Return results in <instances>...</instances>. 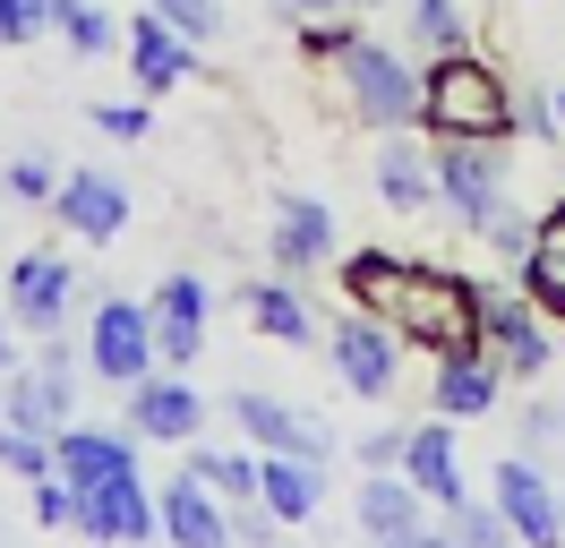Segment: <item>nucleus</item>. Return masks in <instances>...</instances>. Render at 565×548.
<instances>
[{"mask_svg":"<svg viewBox=\"0 0 565 548\" xmlns=\"http://www.w3.org/2000/svg\"><path fill=\"white\" fill-rule=\"evenodd\" d=\"M386 326L412 342V351H428V360H480V351H489V283L412 257V283H403V301L386 308Z\"/></svg>","mask_w":565,"mask_h":548,"instance_id":"f257e3e1","label":"nucleus"},{"mask_svg":"<svg viewBox=\"0 0 565 548\" xmlns=\"http://www.w3.org/2000/svg\"><path fill=\"white\" fill-rule=\"evenodd\" d=\"M420 129L505 146V137H514V86H505V68L480 61L471 43H462V52H437V61L420 68Z\"/></svg>","mask_w":565,"mask_h":548,"instance_id":"f03ea898","label":"nucleus"},{"mask_svg":"<svg viewBox=\"0 0 565 548\" xmlns=\"http://www.w3.org/2000/svg\"><path fill=\"white\" fill-rule=\"evenodd\" d=\"M334 86H343V112L360 129H420V68L403 52H386V43L360 34L352 52L334 61Z\"/></svg>","mask_w":565,"mask_h":548,"instance_id":"7ed1b4c3","label":"nucleus"},{"mask_svg":"<svg viewBox=\"0 0 565 548\" xmlns=\"http://www.w3.org/2000/svg\"><path fill=\"white\" fill-rule=\"evenodd\" d=\"M86 369L104 386H138L154 369V308L129 301V292L95 301V317H86Z\"/></svg>","mask_w":565,"mask_h":548,"instance_id":"20e7f679","label":"nucleus"},{"mask_svg":"<svg viewBox=\"0 0 565 548\" xmlns=\"http://www.w3.org/2000/svg\"><path fill=\"white\" fill-rule=\"evenodd\" d=\"M437 205H455L462 232H480L505 205V155L489 137H437Z\"/></svg>","mask_w":565,"mask_h":548,"instance_id":"39448f33","label":"nucleus"},{"mask_svg":"<svg viewBox=\"0 0 565 548\" xmlns=\"http://www.w3.org/2000/svg\"><path fill=\"white\" fill-rule=\"evenodd\" d=\"M0 308H9V326H18V335H61V326H70V308H77V266L61 257V249H26V257L9 266Z\"/></svg>","mask_w":565,"mask_h":548,"instance_id":"423d86ee","label":"nucleus"},{"mask_svg":"<svg viewBox=\"0 0 565 548\" xmlns=\"http://www.w3.org/2000/svg\"><path fill=\"white\" fill-rule=\"evenodd\" d=\"M77 531H86L95 548H146L154 531H163V506H154L146 472H120V479L77 488Z\"/></svg>","mask_w":565,"mask_h":548,"instance_id":"0eeeda50","label":"nucleus"},{"mask_svg":"<svg viewBox=\"0 0 565 548\" xmlns=\"http://www.w3.org/2000/svg\"><path fill=\"white\" fill-rule=\"evenodd\" d=\"M489 497H497V514L514 523V540H523V548H565V497H557V479L540 472L531 454H505V463H497Z\"/></svg>","mask_w":565,"mask_h":548,"instance_id":"6e6552de","label":"nucleus"},{"mask_svg":"<svg viewBox=\"0 0 565 548\" xmlns=\"http://www.w3.org/2000/svg\"><path fill=\"white\" fill-rule=\"evenodd\" d=\"M326 351H334V377H343V386H352L360 403H386L394 394V351H403V335H394L386 317H369V308H352V317H343V326H334V335H326Z\"/></svg>","mask_w":565,"mask_h":548,"instance_id":"1a4fd4ad","label":"nucleus"},{"mask_svg":"<svg viewBox=\"0 0 565 548\" xmlns=\"http://www.w3.org/2000/svg\"><path fill=\"white\" fill-rule=\"evenodd\" d=\"M146 308H154V360H163V369H189V360L206 351V326H214V283L206 274H163Z\"/></svg>","mask_w":565,"mask_h":548,"instance_id":"9d476101","label":"nucleus"},{"mask_svg":"<svg viewBox=\"0 0 565 548\" xmlns=\"http://www.w3.org/2000/svg\"><path fill=\"white\" fill-rule=\"evenodd\" d=\"M206 429V403H198V386L180 369H146L138 386H129V438H146V445H189Z\"/></svg>","mask_w":565,"mask_h":548,"instance_id":"9b49d317","label":"nucleus"},{"mask_svg":"<svg viewBox=\"0 0 565 548\" xmlns=\"http://www.w3.org/2000/svg\"><path fill=\"white\" fill-rule=\"evenodd\" d=\"M52 214H61V232H77L86 249H104V240L129 232V189H120L111 171H61Z\"/></svg>","mask_w":565,"mask_h":548,"instance_id":"f8f14e48","label":"nucleus"},{"mask_svg":"<svg viewBox=\"0 0 565 548\" xmlns=\"http://www.w3.org/2000/svg\"><path fill=\"white\" fill-rule=\"evenodd\" d=\"M232 420L248 429V445H257V454H300V463H326V454H334L326 420L275 403V394H257V386H248V394H232Z\"/></svg>","mask_w":565,"mask_h":548,"instance_id":"ddd939ff","label":"nucleus"},{"mask_svg":"<svg viewBox=\"0 0 565 548\" xmlns=\"http://www.w3.org/2000/svg\"><path fill=\"white\" fill-rule=\"evenodd\" d=\"M403 479L428 497V514H455L471 488H462V445L455 429H446V411L437 420H420V429H403Z\"/></svg>","mask_w":565,"mask_h":548,"instance_id":"4468645a","label":"nucleus"},{"mask_svg":"<svg viewBox=\"0 0 565 548\" xmlns=\"http://www.w3.org/2000/svg\"><path fill=\"white\" fill-rule=\"evenodd\" d=\"M489 360L505 377H523V386H531V377H548V369H557L548 317H540L531 301H497V292H489Z\"/></svg>","mask_w":565,"mask_h":548,"instance_id":"2eb2a0df","label":"nucleus"},{"mask_svg":"<svg viewBox=\"0 0 565 548\" xmlns=\"http://www.w3.org/2000/svg\"><path fill=\"white\" fill-rule=\"evenodd\" d=\"M120 52H129V77H138L146 95H163V86H189L198 77V43L180 27H163L154 9L146 18H120Z\"/></svg>","mask_w":565,"mask_h":548,"instance_id":"dca6fc26","label":"nucleus"},{"mask_svg":"<svg viewBox=\"0 0 565 548\" xmlns=\"http://www.w3.org/2000/svg\"><path fill=\"white\" fill-rule=\"evenodd\" d=\"M52 472L70 479V488L120 479V472H138V438H120V429H95V420H70V429H52Z\"/></svg>","mask_w":565,"mask_h":548,"instance_id":"f3484780","label":"nucleus"},{"mask_svg":"<svg viewBox=\"0 0 565 548\" xmlns=\"http://www.w3.org/2000/svg\"><path fill=\"white\" fill-rule=\"evenodd\" d=\"M154 506H163V540H172V548H232V506H223L198 472L163 479Z\"/></svg>","mask_w":565,"mask_h":548,"instance_id":"a211bd4d","label":"nucleus"},{"mask_svg":"<svg viewBox=\"0 0 565 548\" xmlns=\"http://www.w3.org/2000/svg\"><path fill=\"white\" fill-rule=\"evenodd\" d=\"M266 257H275V274H309L334 257V214H326L318 198H282L275 223H266Z\"/></svg>","mask_w":565,"mask_h":548,"instance_id":"6ab92c4d","label":"nucleus"},{"mask_svg":"<svg viewBox=\"0 0 565 548\" xmlns=\"http://www.w3.org/2000/svg\"><path fill=\"white\" fill-rule=\"evenodd\" d=\"M352 523H360V540L386 548V540H403V531H420V523H428V497H420L403 472H360Z\"/></svg>","mask_w":565,"mask_h":548,"instance_id":"aec40b11","label":"nucleus"},{"mask_svg":"<svg viewBox=\"0 0 565 548\" xmlns=\"http://www.w3.org/2000/svg\"><path fill=\"white\" fill-rule=\"evenodd\" d=\"M241 308H248V326L266 342H318V308L300 301V274H257V283H241Z\"/></svg>","mask_w":565,"mask_h":548,"instance_id":"412c9836","label":"nucleus"},{"mask_svg":"<svg viewBox=\"0 0 565 548\" xmlns=\"http://www.w3.org/2000/svg\"><path fill=\"white\" fill-rule=\"evenodd\" d=\"M523 301L548 317V326H565V198L531 223V249H523Z\"/></svg>","mask_w":565,"mask_h":548,"instance_id":"4be33fe9","label":"nucleus"},{"mask_svg":"<svg viewBox=\"0 0 565 548\" xmlns=\"http://www.w3.org/2000/svg\"><path fill=\"white\" fill-rule=\"evenodd\" d=\"M257 497L275 523H309L326 506V463H300V454H257Z\"/></svg>","mask_w":565,"mask_h":548,"instance_id":"5701e85b","label":"nucleus"},{"mask_svg":"<svg viewBox=\"0 0 565 548\" xmlns=\"http://www.w3.org/2000/svg\"><path fill=\"white\" fill-rule=\"evenodd\" d=\"M497 394H505V369H497L489 351L480 360H437V386H428V403L446 411V420H489Z\"/></svg>","mask_w":565,"mask_h":548,"instance_id":"b1692460","label":"nucleus"},{"mask_svg":"<svg viewBox=\"0 0 565 548\" xmlns=\"http://www.w3.org/2000/svg\"><path fill=\"white\" fill-rule=\"evenodd\" d=\"M377 198L403 205V214H420V205L437 198V155L394 129V146H377Z\"/></svg>","mask_w":565,"mask_h":548,"instance_id":"393cba45","label":"nucleus"},{"mask_svg":"<svg viewBox=\"0 0 565 548\" xmlns=\"http://www.w3.org/2000/svg\"><path fill=\"white\" fill-rule=\"evenodd\" d=\"M403 283H412V257H403V249H352V257H343V292H352V308H369V317H386V308L403 301Z\"/></svg>","mask_w":565,"mask_h":548,"instance_id":"a878e982","label":"nucleus"},{"mask_svg":"<svg viewBox=\"0 0 565 548\" xmlns=\"http://www.w3.org/2000/svg\"><path fill=\"white\" fill-rule=\"evenodd\" d=\"M189 472L206 479L223 506H248V497H257V463H248V454H232V445H198V438H189Z\"/></svg>","mask_w":565,"mask_h":548,"instance_id":"bb28decb","label":"nucleus"},{"mask_svg":"<svg viewBox=\"0 0 565 548\" xmlns=\"http://www.w3.org/2000/svg\"><path fill=\"white\" fill-rule=\"evenodd\" d=\"M52 34H61L70 52H86V61H95V52H111V43H120V18H111L104 0H52Z\"/></svg>","mask_w":565,"mask_h":548,"instance_id":"cd10ccee","label":"nucleus"},{"mask_svg":"<svg viewBox=\"0 0 565 548\" xmlns=\"http://www.w3.org/2000/svg\"><path fill=\"white\" fill-rule=\"evenodd\" d=\"M412 43H420L428 61H437V52H462V43H471V18H462L455 0H412Z\"/></svg>","mask_w":565,"mask_h":548,"instance_id":"c85d7f7f","label":"nucleus"},{"mask_svg":"<svg viewBox=\"0 0 565 548\" xmlns=\"http://www.w3.org/2000/svg\"><path fill=\"white\" fill-rule=\"evenodd\" d=\"M446 531H455V548H523V540H514V523L497 514V497H489V506L462 497V506L446 514Z\"/></svg>","mask_w":565,"mask_h":548,"instance_id":"c756f323","label":"nucleus"},{"mask_svg":"<svg viewBox=\"0 0 565 548\" xmlns=\"http://www.w3.org/2000/svg\"><path fill=\"white\" fill-rule=\"evenodd\" d=\"M352 43H360L352 9H334V18H300V52H309V61H343Z\"/></svg>","mask_w":565,"mask_h":548,"instance_id":"7c9ffc66","label":"nucleus"},{"mask_svg":"<svg viewBox=\"0 0 565 548\" xmlns=\"http://www.w3.org/2000/svg\"><path fill=\"white\" fill-rule=\"evenodd\" d=\"M146 9H154L163 27H180L189 43H214V34H223V0H146Z\"/></svg>","mask_w":565,"mask_h":548,"instance_id":"2f4dec72","label":"nucleus"},{"mask_svg":"<svg viewBox=\"0 0 565 548\" xmlns=\"http://www.w3.org/2000/svg\"><path fill=\"white\" fill-rule=\"evenodd\" d=\"M0 472L43 479V472H52V438H35V429H9V420H0Z\"/></svg>","mask_w":565,"mask_h":548,"instance_id":"473e14b6","label":"nucleus"},{"mask_svg":"<svg viewBox=\"0 0 565 548\" xmlns=\"http://www.w3.org/2000/svg\"><path fill=\"white\" fill-rule=\"evenodd\" d=\"M531 223H540V214H523V205L505 198V205H497V214H489V223H480L471 240H489L497 257H514V266H523V249H531Z\"/></svg>","mask_w":565,"mask_h":548,"instance_id":"72a5a7b5","label":"nucleus"},{"mask_svg":"<svg viewBox=\"0 0 565 548\" xmlns=\"http://www.w3.org/2000/svg\"><path fill=\"white\" fill-rule=\"evenodd\" d=\"M35 523H43V531H77V488L61 472L35 479Z\"/></svg>","mask_w":565,"mask_h":548,"instance_id":"f704fd0d","label":"nucleus"},{"mask_svg":"<svg viewBox=\"0 0 565 548\" xmlns=\"http://www.w3.org/2000/svg\"><path fill=\"white\" fill-rule=\"evenodd\" d=\"M52 34V0H0V43H35Z\"/></svg>","mask_w":565,"mask_h":548,"instance_id":"c9c22d12","label":"nucleus"},{"mask_svg":"<svg viewBox=\"0 0 565 548\" xmlns=\"http://www.w3.org/2000/svg\"><path fill=\"white\" fill-rule=\"evenodd\" d=\"M0 189H9V198H52V189H61V171L43 164V155H18V164L0 171Z\"/></svg>","mask_w":565,"mask_h":548,"instance_id":"e433bc0d","label":"nucleus"},{"mask_svg":"<svg viewBox=\"0 0 565 548\" xmlns=\"http://www.w3.org/2000/svg\"><path fill=\"white\" fill-rule=\"evenodd\" d=\"M95 129L120 137V146H138V137L154 129V112H146V103H95Z\"/></svg>","mask_w":565,"mask_h":548,"instance_id":"4c0bfd02","label":"nucleus"},{"mask_svg":"<svg viewBox=\"0 0 565 548\" xmlns=\"http://www.w3.org/2000/svg\"><path fill=\"white\" fill-rule=\"evenodd\" d=\"M557 445H565V411H557V403H540V411L523 420V454H531V463H548Z\"/></svg>","mask_w":565,"mask_h":548,"instance_id":"58836bf2","label":"nucleus"},{"mask_svg":"<svg viewBox=\"0 0 565 548\" xmlns=\"http://www.w3.org/2000/svg\"><path fill=\"white\" fill-rule=\"evenodd\" d=\"M275 514H266V497H248V506H232V540H248V548H275Z\"/></svg>","mask_w":565,"mask_h":548,"instance_id":"ea45409f","label":"nucleus"},{"mask_svg":"<svg viewBox=\"0 0 565 548\" xmlns=\"http://www.w3.org/2000/svg\"><path fill=\"white\" fill-rule=\"evenodd\" d=\"M360 472H403V429H377L360 445Z\"/></svg>","mask_w":565,"mask_h":548,"instance_id":"a19ab883","label":"nucleus"},{"mask_svg":"<svg viewBox=\"0 0 565 548\" xmlns=\"http://www.w3.org/2000/svg\"><path fill=\"white\" fill-rule=\"evenodd\" d=\"M282 18H334V9H377V0H275Z\"/></svg>","mask_w":565,"mask_h":548,"instance_id":"79ce46f5","label":"nucleus"},{"mask_svg":"<svg viewBox=\"0 0 565 548\" xmlns=\"http://www.w3.org/2000/svg\"><path fill=\"white\" fill-rule=\"evenodd\" d=\"M386 548H455V531H428L420 523V531H403V540H386Z\"/></svg>","mask_w":565,"mask_h":548,"instance_id":"37998d69","label":"nucleus"},{"mask_svg":"<svg viewBox=\"0 0 565 548\" xmlns=\"http://www.w3.org/2000/svg\"><path fill=\"white\" fill-rule=\"evenodd\" d=\"M18 369V326H9V308H0V377Z\"/></svg>","mask_w":565,"mask_h":548,"instance_id":"c03bdc74","label":"nucleus"},{"mask_svg":"<svg viewBox=\"0 0 565 548\" xmlns=\"http://www.w3.org/2000/svg\"><path fill=\"white\" fill-rule=\"evenodd\" d=\"M548 103H557V129H565V86H548Z\"/></svg>","mask_w":565,"mask_h":548,"instance_id":"a18cd8bd","label":"nucleus"},{"mask_svg":"<svg viewBox=\"0 0 565 548\" xmlns=\"http://www.w3.org/2000/svg\"><path fill=\"white\" fill-rule=\"evenodd\" d=\"M557 360H565V326H557Z\"/></svg>","mask_w":565,"mask_h":548,"instance_id":"49530a36","label":"nucleus"}]
</instances>
